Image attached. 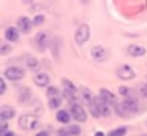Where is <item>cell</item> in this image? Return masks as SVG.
I'll return each instance as SVG.
<instances>
[{
	"instance_id": "5",
	"label": "cell",
	"mask_w": 147,
	"mask_h": 136,
	"mask_svg": "<svg viewBox=\"0 0 147 136\" xmlns=\"http://www.w3.org/2000/svg\"><path fill=\"white\" fill-rule=\"evenodd\" d=\"M26 74V70L21 68V66H8L3 71L5 79H10V81H21Z\"/></svg>"
},
{
	"instance_id": "31",
	"label": "cell",
	"mask_w": 147,
	"mask_h": 136,
	"mask_svg": "<svg viewBox=\"0 0 147 136\" xmlns=\"http://www.w3.org/2000/svg\"><path fill=\"white\" fill-rule=\"evenodd\" d=\"M57 136H71V135L68 131V128H60V130H57Z\"/></svg>"
},
{
	"instance_id": "2",
	"label": "cell",
	"mask_w": 147,
	"mask_h": 136,
	"mask_svg": "<svg viewBox=\"0 0 147 136\" xmlns=\"http://www.w3.org/2000/svg\"><path fill=\"white\" fill-rule=\"evenodd\" d=\"M62 85H63V97L70 101V104L78 103V93H79V92H78L76 85H74L70 79H65V78L62 79Z\"/></svg>"
},
{
	"instance_id": "8",
	"label": "cell",
	"mask_w": 147,
	"mask_h": 136,
	"mask_svg": "<svg viewBox=\"0 0 147 136\" xmlns=\"http://www.w3.org/2000/svg\"><path fill=\"white\" fill-rule=\"evenodd\" d=\"M134 76H136V73L130 65H120L117 68V78L122 81H131V79H134Z\"/></svg>"
},
{
	"instance_id": "21",
	"label": "cell",
	"mask_w": 147,
	"mask_h": 136,
	"mask_svg": "<svg viewBox=\"0 0 147 136\" xmlns=\"http://www.w3.org/2000/svg\"><path fill=\"white\" fill-rule=\"evenodd\" d=\"M27 66H29L30 70H33V71H38L40 70L38 59H35V57H27Z\"/></svg>"
},
{
	"instance_id": "12",
	"label": "cell",
	"mask_w": 147,
	"mask_h": 136,
	"mask_svg": "<svg viewBox=\"0 0 147 136\" xmlns=\"http://www.w3.org/2000/svg\"><path fill=\"white\" fill-rule=\"evenodd\" d=\"M32 25H33V22L30 21L27 16H22V18H19L18 19V24H16V28H19L22 33H29L30 30H32Z\"/></svg>"
},
{
	"instance_id": "13",
	"label": "cell",
	"mask_w": 147,
	"mask_h": 136,
	"mask_svg": "<svg viewBox=\"0 0 147 136\" xmlns=\"http://www.w3.org/2000/svg\"><path fill=\"white\" fill-rule=\"evenodd\" d=\"M33 82H35L38 87H48L49 82H51V78H49V74H46V73H36L35 78H33Z\"/></svg>"
},
{
	"instance_id": "17",
	"label": "cell",
	"mask_w": 147,
	"mask_h": 136,
	"mask_svg": "<svg viewBox=\"0 0 147 136\" xmlns=\"http://www.w3.org/2000/svg\"><path fill=\"white\" fill-rule=\"evenodd\" d=\"M55 119H57V122L67 125V123L71 120V114L68 112V111H65V109H59L57 114H55Z\"/></svg>"
},
{
	"instance_id": "28",
	"label": "cell",
	"mask_w": 147,
	"mask_h": 136,
	"mask_svg": "<svg viewBox=\"0 0 147 136\" xmlns=\"http://www.w3.org/2000/svg\"><path fill=\"white\" fill-rule=\"evenodd\" d=\"M130 89H128V87H119V93H120L122 95V97H125V98H127V97H130Z\"/></svg>"
},
{
	"instance_id": "24",
	"label": "cell",
	"mask_w": 147,
	"mask_h": 136,
	"mask_svg": "<svg viewBox=\"0 0 147 136\" xmlns=\"http://www.w3.org/2000/svg\"><path fill=\"white\" fill-rule=\"evenodd\" d=\"M127 131H128V128H127V127H119V128L112 130L111 133H114L115 136H125V135H127Z\"/></svg>"
},
{
	"instance_id": "3",
	"label": "cell",
	"mask_w": 147,
	"mask_h": 136,
	"mask_svg": "<svg viewBox=\"0 0 147 136\" xmlns=\"http://www.w3.org/2000/svg\"><path fill=\"white\" fill-rule=\"evenodd\" d=\"M51 33L49 32H40V33H36V37L33 38V44H35V47L38 51H46L49 46L52 44V41H51Z\"/></svg>"
},
{
	"instance_id": "4",
	"label": "cell",
	"mask_w": 147,
	"mask_h": 136,
	"mask_svg": "<svg viewBox=\"0 0 147 136\" xmlns=\"http://www.w3.org/2000/svg\"><path fill=\"white\" fill-rule=\"evenodd\" d=\"M18 125L22 130H35L38 127V117H35L33 114H22L18 119Z\"/></svg>"
},
{
	"instance_id": "29",
	"label": "cell",
	"mask_w": 147,
	"mask_h": 136,
	"mask_svg": "<svg viewBox=\"0 0 147 136\" xmlns=\"http://www.w3.org/2000/svg\"><path fill=\"white\" fill-rule=\"evenodd\" d=\"M5 92H7V82H5V79L2 78L0 79V95H3Z\"/></svg>"
},
{
	"instance_id": "25",
	"label": "cell",
	"mask_w": 147,
	"mask_h": 136,
	"mask_svg": "<svg viewBox=\"0 0 147 136\" xmlns=\"http://www.w3.org/2000/svg\"><path fill=\"white\" fill-rule=\"evenodd\" d=\"M57 95H60V92H59V89H57V87H54V85L48 87V97H49V98L57 97Z\"/></svg>"
},
{
	"instance_id": "27",
	"label": "cell",
	"mask_w": 147,
	"mask_h": 136,
	"mask_svg": "<svg viewBox=\"0 0 147 136\" xmlns=\"http://www.w3.org/2000/svg\"><path fill=\"white\" fill-rule=\"evenodd\" d=\"M32 22H33V25H41L43 22H45V16H43V14H36L35 18H33Z\"/></svg>"
},
{
	"instance_id": "36",
	"label": "cell",
	"mask_w": 147,
	"mask_h": 136,
	"mask_svg": "<svg viewBox=\"0 0 147 136\" xmlns=\"http://www.w3.org/2000/svg\"><path fill=\"white\" fill-rule=\"evenodd\" d=\"M22 2H24V3H32L33 0H22Z\"/></svg>"
},
{
	"instance_id": "6",
	"label": "cell",
	"mask_w": 147,
	"mask_h": 136,
	"mask_svg": "<svg viewBox=\"0 0 147 136\" xmlns=\"http://www.w3.org/2000/svg\"><path fill=\"white\" fill-rule=\"evenodd\" d=\"M90 38V27L87 24H81L74 32V40L78 44H84L86 41H89Z\"/></svg>"
},
{
	"instance_id": "1",
	"label": "cell",
	"mask_w": 147,
	"mask_h": 136,
	"mask_svg": "<svg viewBox=\"0 0 147 136\" xmlns=\"http://www.w3.org/2000/svg\"><path fill=\"white\" fill-rule=\"evenodd\" d=\"M111 104H108L101 97H96L93 100V104L90 106V112L93 117H109L111 116Z\"/></svg>"
},
{
	"instance_id": "15",
	"label": "cell",
	"mask_w": 147,
	"mask_h": 136,
	"mask_svg": "<svg viewBox=\"0 0 147 136\" xmlns=\"http://www.w3.org/2000/svg\"><path fill=\"white\" fill-rule=\"evenodd\" d=\"M14 114H16L14 108L8 106V104H3V106L0 108V119L2 120H10L11 117H14Z\"/></svg>"
},
{
	"instance_id": "19",
	"label": "cell",
	"mask_w": 147,
	"mask_h": 136,
	"mask_svg": "<svg viewBox=\"0 0 147 136\" xmlns=\"http://www.w3.org/2000/svg\"><path fill=\"white\" fill-rule=\"evenodd\" d=\"M30 97H32V93H30V89H21V92H19V103L26 104L27 101L30 100Z\"/></svg>"
},
{
	"instance_id": "35",
	"label": "cell",
	"mask_w": 147,
	"mask_h": 136,
	"mask_svg": "<svg viewBox=\"0 0 147 136\" xmlns=\"http://www.w3.org/2000/svg\"><path fill=\"white\" fill-rule=\"evenodd\" d=\"M95 136H105V133H103V131H96Z\"/></svg>"
},
{
	"instance_id": "22",
	"label": "cell",
	"mask_w": 147,
	"mask_h": 136,
	"mask_svg": "<svg viewBox=\"0 0 147 136\" xmlns=\"http://www.w3.org/2000/svg\"><path fill=\"white\" fill-rule=\"evenodd\" d=\"M115 112H117L120 117H123V119H125V117H128V116H130V112H128V111L125 109V108H123V104H122V103H119L117 106H115Z\"/></svg>"
},
{
	"instance_id": "11",
	"label": "cell",
	"mask_w": 147,
	"mask_h": 136,
	"mask_svg": "<svg viewBox=\"0 0 147 136\" xmlns=\"http://www.w3.org/2000/svg\"><path fill=\"white\" fill-rule=\"evenodd\" d=\"M100 97H101L108 104H111L114 109H115V106L119 104V103H117V97H115V95L112 93L111 90H108V89H100Z\"/></svg>"
},
{
	"instance_id": "30",
	"label": "cell",
	"mask_w": 147,
	"mask_h": 136,
	"mask_svg": "<svg viewBox=\"0 0 147 136\" xmlns=\"http://www.w3.org/2000/svg\"><path fill=\"white\" fill-rule=\"evenodd\" d=\"M8 131V125H7V120H2V125H0V135Z\"/></svg>"
},
{
	"instance_id": "38",
	"label": "cell",
	"mask_w": 147,
	"mask_h": 136,
	"mask_svg": "<svg viewBox=\"0 0 147 136\" xmlns=\"http://www.w3.org/2000/svg\"><path fill=\"white\" fill-rule=\"evenodd\" d=\"M139 136H147V135H139Z\"/></svg>"
},
{
	"instance_id": "20",
	"label": "cell",
	"mask_w": 147,
	"mask_h": 136,
	"mask_svg": "<svg viewBox=\"0 0 147 136\" xmlns=\"http://www.w3.org/2000/svg\"><path fill=\"white\" fill-rule=\"evenodd\" d=\"M49 109H59L60 108V104H62V97L60 95H57V97H52V98H49Z\"/></svg>"
},
{
	"instance_id": "16",
	"label": "cell",
	"mask_w": 147,
	"mask_h": 136,
	"mask_svg": "<svg viewBox=\"0 0 147 136\" xmlns=\"http://www.w3.org/2000/svg\"><path fill=\"white\" fill-rule=\"evenodd\" d=\"M5 40L11 41V43H16L19 41V28H14V27H8L5 30Z\"/></svg>"
},
{
	"instance_id": "18",
	"label": "cell",
	"mask_w": 147,
	"mask_h": 136,
	"mask_svg": "<svg viewBox=\"0 0 147 136\" xmlns=\"http://www.w3.org/2000/svg\"><path fill=\"white\" fill-rule=\"evenodd\" d=\"M81 97H82V100L86 101L89 106H92L93 104V100H95V97L92 95V92H90V89H87V87H81Z\"/></svg>"
},
{
	"instance_id": "34",
	"label": "cell",
	"mask_w": 147,
	"mask_h": 136,
	"mask_svg": "<svg viewBox=\"0 0 147 136\" xmlns=\"http://www.w3.org/2000/svg\"><path fill=\"white\" fill-rule=\"evenodd\" d=\"M0 136H14V133L13 131H7V133H3V135H0Z\"/></svg>"
},
{
	"instance_id": "26",
	"label": "cell",
	"mask_w": 147,
	"mask_h": 136,
	"mask_svg": "<svg viewBox=\"0 0 147 136\" xmlns=\"http://www.w3.org/2000/svg\"><path fill=\"white\" fill-rule=\"evenodd\" d=\"M10 51H11V46H10V44L3 43L2 46H0V54H2V55H7V54H10Z\"/></svg>"
},
{
	"instance_id": "23",
	"label": "cell",
	"mask_w": 147,
	"mask_h": 136,
	"mask_svg": "<svg viewBox=\"0 0 147 136\" xmlns=\"http://www.w3.org/2000/svg\"><path fill=\"white\" fill-rule=\"evenodd\" d=\"M68 131H70L71 136H79L81 133H82L79 125H70V127H68Z\"/></svg>"
},
{
	"instance_id": "32",
	"label": "cell",
	"mask_w": 147,
	"mask_h": 136,
	"mask_svg": "<svg viewBox=\"0 0 147 136\" xmlns=\"http://www.w3.org/2000/svg\"><path fill=\"white\" fill-rule=\"evenodd\" d=\"M139 90H141V95L147 98V82H146V84H142V85H141V89H139Z\"/></svg>"
},
{
	"instance_id": "14",
	"label": "cell",
	"mask_w": 147,
	"mask_h": 136,
	"mask_svg": "<svg viewBox=\"0 0 147 136\" xmlns=\"http://www.w3.org/2000/svg\"><path fill=\"white\" fill-rule=\"evenodd\" d=\"M127 52L130 54L131 57H142L146 54V47L139 46V44H130L127 47Z\"/></svg>"
},
{
	"instance_id": "7",
	"label": "cell",
	"mask_w": 147,
	"mask_h": 136,
	"mask_svg": "<svg viewBox=\"0 0 147 136\" xmlns=\"http://www.w3.org/2000/svg\"><path fill=\"white\" fill-rule=\"evenodd\" d=\"M70 114L76 122H86L87 120V112L79 103H73L70 106Z\"/></svg>"
},
{
	"instance_id": "10",
	"label": "cell",
	"mask_w": 147,
	"mask_h": 136,
	"mask_svg": "<svg viewBox=\"0 0 147 136\" xmlns=\"http://www.w3.org/2000/svg\"><path fill=\"white\" fill-rule=\"evenodd\" d=\"M122 104H123V108H125V109H127L130 114H136V112H139V111H141L139 103H138L134 98H131V97H127L123 101H122Z\"/></svg>"
},
{
	"instance_id": "9",
	"label": "cell",
	"mask_w": 147,
	"mask_h": 136,
	"mask_svg": "<svg viewBox=\"0 0 147 136\" xmlns=\"http://www.w3.org/2000/svg\"><path fill=\"white\" fill-rule=\"evenodd\" d=\"M90 54H92L93 60H96V62H105V60H108L109 57V52L108 49H106L105 46H93L92 51H90Z\"/></svg>"
},
{
	"instance_id": "33",
	"label": "cell",
	"mask_w": 147,
	"mask_h": 136,
	"mask_svg": "<svg viewBox=\"0 0 147 136\" xmlns=\"http://www.w3.org/2000/svg\"><path fill=\"white\" fill-rule=\"evenodd\" d=\"M35 136H49V131H48V130H45V131H40V133H36Z\"/></svg>"
},
{
	"instance_id": "37",
	"label": "cell",
	"mask_w": 147,
	"mask_h": 136,
	"mask_svg": "<svg viewBox=\"0 0 147 136\" xmlns=\"http://www.w3.org/2000/svg\"><path fill=\"white\" fill-rule=\"evenodd\" d=\"M108 136H115V135H114V133H109V135H108Z\"/></svg>"
}]
</instances>
